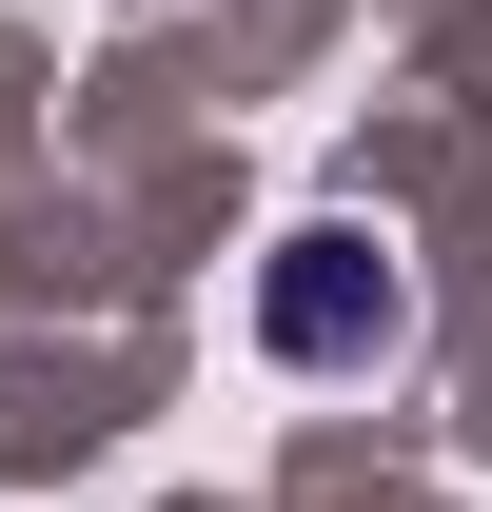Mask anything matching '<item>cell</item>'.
Returning <instances> with one entry per match:
<instances>
[{
	"label": "cell",
	"instance_id": "1",
	"mask_svg": "<svg viewBox=\"0 0 492 512\" xmlns=\"http://www.w3.org/2000/svg\"><path fill=\"white\" fill-rule=\"evenodd\" d=\"M256 335H276L296 375H374V355L414 335V276H394L355 217H315V237H276V276H256Z\"/></svg>",
	"mask_w": 492,
	"mask_h": 512
}]
</instances>
